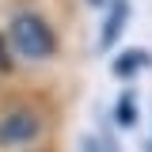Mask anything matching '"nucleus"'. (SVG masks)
I'll list each match as a JSON object with an SVG mask.
<instances>
[{
	"instance_id": "nucleus-8",
	"label": "nucleus",
	"mask_w": 152,
	"mask_h": 152,
	"mask_svg": "<svg viewBox=\"0 0 152 152\" xmlns=\"http://www.w3.org/2000/svg\"><path fill=\"white\" fill-rule=\"evenodd\" d=\"M103 152H118V145H114L110 137H107V148H103Z\"/></svg>"
},
{
	"instance_id": "nucleus-6",
	"label": "nucleus",
	"mask_w": 152,
	"mask_h": 152,
	"mask_svg": "<svg viewBox=\"0 0 152 152\" xmlns=\"http://www.w3.org/2000/svg\"><path fill=\"white\" fill-rule=\"evenodd\" d=\"M8 50H12V46L0 38V72H8V69H12V53H8Z\"/></svg>"
},
{
	"instance_id": "nucleus-5",
	"label": "nucleus",
	"mask_w": 152,
	"mask_h": 152,
	"mask_svg": "<svg viewBox=\"0 0 152 152\" xmlns=\"http://www.w3.org/2000/svg\"><path fill=\"white\" fill-rule=\"evenodd\" d=\"M133 122H137V99H133V95H122V99H118V126L129 129Z\"/></svg>"
},
{
	"instance_id": "nucleus-4",
	"label": "nucleus",
	"mask_w": 152,
	"mask_h": 152,
	"mask_svg": "<svg viewBox=\"0 0 152 152\" xmlns=\"http://www.w3.org/2000/svg\"><path fill=\"white\" fill-rule=\"evenodd\" d=\"M137 65H148V57H145V53H137V50H129V53H122L118 61H114V76H129Z\"/></svg>"
},
{
	"instance_id": "nucleus-7",
	"label": "nucleus",
	"mask_w": 152,
	"mask_h": 152,
	"mask_svg": "<svg viewBox=\"0 0 152 152\" xmlns=\"http://www.w3.org/2000/svg\"><path fill=\"white\" fill-rule=\"evenodd\" d=\"M84 152H99V145L95 141H84Z\"/></svg>"
},
{
	"instance_id": "nucleus-2",
	"label": "nucleus",
	"mask_w": 152,
	"mask_h": 152,
	"mask_svg": "<svg viewBox=\"0 0 152 152\" xmlns=\"http://www.w3.org/2000/svg\"><path fill=\"white\" fill-rule=\"evenodd\" d=\"M31 137H38V118L31 110H12L0 122V145H27Z\"/></svg>"
},
{
	"instance_id": "nucleus-3",
	"label": "nucleus",
	"mask_w": 152,
	"mask_h": 152,
	"mask_svg": "<svg viewBox=\"0 0 152 152\" xmlns=\"http://www.w3.org/2000/svg\"><path fill=\"white\" fill-rule=\"evenodd\" d=\"M126 23H129V0H110V15L103 23V34H99V46L107 50L118 42V34L126 31Z\"/></svg>"
},
{
	"instance_id": "nucleus-1",
	"label": "nucleus",
	"mask_w": 152,
	"mask_h": 152,
	"mask_svg": "<svg viewBox=\"0 0 152 152\" xmlns=\"http://www.w3.org/2000/svg\"><path fill=\"white\" fill-rule=\"evenodd\" d=\"M8 42H12V50L23 57H31V61H38V57H50L57 50V38L53 31L46 27V19H38L34 12H23V15L12 19V27H8Z\"/></svg>"
},
{
	"instance_id": "nucleus-9",
	"label": "nucleus",
	"mask_w": 152,
	"mask_h": 152,
	"mask_svg": "<svg viewBox=\"0 0 152 152\" xmlns=\"http://www.w3.org/2000/svg\"><path fill=\"white\" fill-rule=\"evenodd\" d=\"M88 4H103V0H88Z\"/></svg>"
}]
</instances>
